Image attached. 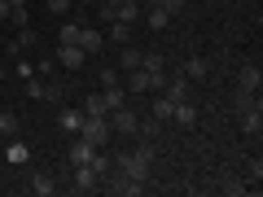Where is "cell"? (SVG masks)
Listing matches in <instances>:
<instances>
[{
  "instance_id": "obj_10",
  "label": "cell",
  "mask_w": 263,
  "mask_h": 197,
  "mask_svg": "<svg viewBox=\"0 0 263 197\" xmlns=\"http://www.w3.org/2000/svg\"><path fill=\"white\" fill-rule=\"evenodd\" d=\"M79 48H84L88 57L101 53V48H105V31H97V27H79Z\"/></svg>"
},
{
  "instance_id": "obj_39",
  "label": "cell",
  "mask_w": 263,
  "mask_h": 197,
  "mask_svg": "<svg viewBox=\"0 0 263 197\" xmlns=\"http://www.w3.org/2000/svg\"><path fill=\"white\" fill-rule=\"evenodd\" d=\"M0 149H5V136H0Z\"/></svg>"
},
{
  "instance_id": "obj_16",
  "label": "cell",
  "mask_w": 263,
  "mask_h": 197,
  "mask_svg": "<svg viewBox=\"0 0 263 197\" xmlns=\"http://www.w3.org/2000/svg\"><path fill=\"white\" fill-rule=\"evenodd\" d=\"M27 188H31V193H35V197H53V193H57L53 175H44V171H35V175L27 180Z\"/></svg>"
},
{
  "instance_id": "obj_29",
  "label": "cell",
  "mask_w": 263,
  "mask_h": 197,
  "mask_svg": "<svg viewBox=\"0 0 263 197\" xmlns=\"http://www.w3.org/2000/svg\"><path fill=\"white\" fill-rule=\"evenodd\" d=\"M27 96L40 101V96H44V79H27Z\"/></svg>"
},
{
  "instance_id": "obj_13",
  "label": "cell",
  "mask_w": 263,
  "mask_h": 197,
  "mask_svg": "<svg viewBox=\"0 0 263 197\" xmlns=\"http://www.w3.org/2000/svg\"><path fill=\"white\" fill-rule=\"evenodd\" d=\"M92 153H97V145H88L84 136H75V141H70V167H84V162H92Z\"/></svg>"
},
{
  "instance_id": "obj_22",
  "label": "cell",
  "mask_w": 263,
  "mask_h": 197,
  "mask_svg": "<svg viewBox=\"0 0 263 197\" xmlns=\"http://www.w3.org/2000/svg\"><path fill=\"white\" fill-rule=\"evenodd\" d=\"M145 22H149V31H167L171 13H167V9H158V5H154V9H145Z\"/></svg>"
},
{
  "instance_id": "obj_38",
  "label": "cell",
  "mask_w": 263,
  "mask_h": 197,
  "mask_svg": "<svg viewBox=\"0 0 263 197\" xmlns=\"http://www.w3.org/2000/svg\"><path fill=\"white\" fill-rule=\"evenodd\" d=\"M0 79H9V70H5V62H0Z\"/></svg>"
},
{
  "instance_id": "obj_36",
  "label": "cell",
  "mask_w": 263,
  "mask_h": 197,
  "mask_svg": "<svg viewBox=\"0 0 263 197\" xmlns=\"http://www.w3.org/2000/svg\"><path fill=\"white\" fill-rule=\"evenodd\" d=\"M22 5H27V0H9V9H22Z\"/></svg>"
},
{
  "instance_id": "obj_26",
  "label": "cell",
  "mask_w": 263,
  "mask_h": 197,
  "mask_svg": "<svg viewBox=\"0 0 263 197\" xmlns=\"http://www.w3.org/2000/svg\"><path fill=\"white\" fill-rule=\"evenodd\" d=\"M35 31H31V27H18V40H13V48H18V53H22V48H31V44H35Z\"/></svg>"
},
{
  "instance_id": "obj_1",
  "label": "cell",
  "mask_w": 263,
  "mask_h": 197,
  "mask_svg": "<svg viewBox=\"0 0 263 197\" xmlns=\"http://www.w3.org/2000/svg\"><path fill=\"white\" fill-rule=\"evenodd\" d=\"M114 171H123L127 180L136 184H149V171H154V149L141 145V149H127V153H114Z\"/></svg>"
},
{
  "instance_id": "obj_24",
  "label": "cell",
  "mask_w": 263,
  "mask_h": 197,
  "mask_svg": "<svg viewBox=\"0 0 263 197\" xmlns=\"http://www.w3.org/2000/svg\"><path fill=\"white\" fill-rule=\"evenodd\" d=\"M57 70H62V66H57V57H40V62H35V75H40V79H53Z\"/></svg>"
},
{
  "instance_id": "obj_19",
  "label": "cell",
  "mask_w": 263,
  "mask_h": 197,
  "mask_svg": "<svg viewBox=\"0 0 263 197\" xmlns=\"http://www.w3.org/2000/svg\"><path fill=\"white\" fill-rule=\"evenodd\" d=\"M206 75H211L206 57H189V62H184V79H206Z\"/></svg>"
},
{
  "instance_id": "obj_3",
  "label": "cell",
  "mask_w": 263,
  "mask_h": 197,
  "mask_svg": "<svg viewBox=\"0 0 263 197\" xmlns=\"http://www.w3.org/2000/svg\"><path fill=\"white\" fill-rule=\"evenodd\" d=\"M79 136H84L88 145H97V149H110V141H114L110 114H84V127H79Z\"/></svg>"
},
{
  "instance_id": "obj_37",
  "label": "cell",
  "mask_w": 263,
  "mask_h": 197,
  "mask_svg": "<svg viewBox=\"0 0 263 197\" xmlns=\"http://www.w3.org/2000/svg\"><path fill=\"white\" fill-rule=\"evenodd\" d=\"M154 5H162V0H145V9H154Z\"/></svg>"
},
{
  "instance_id": "obj_6",
  "label": "cell",
  "mask_w": 263,
  "mask_h": 197,
  "mask_svg": "<svg viewBox=\"0 0 263 197\" xmlns=\"http://www.w3.org/2000/svg\"><path fill=\"white\" fill-rule=\"evenodd\" d=\"M0 153L9 158V167H27V162H31V145H27V141H18V136H9Z\"/></svg>"
},
{
  "instance_id": "obj_28",
  "label": "cell",
  "mask_w": 263,
  "mask_h": 197,
  "mask_svg": "<svg viewBox=\"0 0 263 197\" xmlns=\"http://www.w3.org/2000/svg\"><path fill=\"white\" fill-rule=\"evenodd\" d=\"M84 114H110V110H105V101H101V92H92L84 101Z\"/></svg>"
},
{
  "instance_id": "obj_25",
  "label": "cell",
  "mask_w": 263,
  "mask_h": 197,
  "mask_svg": "<svg viewBox=\"0 0 263 197\" xmlns=\"http://www.w3.org/2000/svg\"><path fill=\"white\" fill-rule=\"evenodd\" d=\"M57 40H62V44H79V22H62Z\"/></svg>"
},
{
  "instance_id": "obj_21",
  "label": "cell",
  "mask_w": 263,
  "mask_h": 197,
  "mask_svg": "<svg viewBox=\"0 0 263 197\" xmlns=\"http://www.w3.org/2000/svg\"><path fill=\"white\" fill-rule=\"evenodd\" d=\"M141 13H145V9H141V5H136V0H123L119 9L110 13V18H119V22H136V18H141Z\"/></svg>"
},
{
  "instance_id": "obj_35",
  "label": "cell",
  "mask_w": 263,
  "mask_h": 197,
  "mask_svg": "<svg viewBox=\"0 0 263 197\" xmlns=\"http://www.w3.org/2000/svg\"><path fill=\"white\" fill-rule=\"evenodd\" d=\"M9 18V0H0V22Z\"/></svg>"
},
{
  "instance_id": "obj_33",
  "label": "cell",
  "mask_w": 263,
  "mask_h": 197,
  "mask_svg": "<svg viewBox=\"0 0 263 197\" xmlns=\"http://www.w3.org/2000/svg\"><path fill=\"white\" fill-rule=\"evenodd\" d=\"M9 18H13V27H31L27 22V5H22V9H9Z\"/></svg>"
},
{
  "instance_id": "obj_2",
  "label": "cell",
  "mask_w": 263,
  "mask_h": 197,
  "mask_svg": "<svg viewBox=\"0 0 263 197\" xmlns=\"http://www.w3.org/2000/svg\"><path fill=\"white\" fill-rule=\"evenodd\" d=\"M123 88H127V96L162 92V88H167V75H162V70H145V66H136V70H127V75H123Z\"/></svg>"
},
{
  "instance_id": "obj_7",
  "label": "cell",
  "mask_w": 263,
  "mask_h": 197,
  "mask_svg": "<svg viewBox=\"0 0 263 197\" xmlns=\"http://www.w3.org/2000/svg\"><path fill=\"white\" fill-rule=\"evenodd\" d=\"M171 123H180L184 131H193L197 127V105L189 101V96H184V101H176V105H171Z\"/></svg>"
},
{
  "instance_id": "obj_32",
  "label": "cell",
  "mask_w": 263,
  "mask_h": 197,
  "mask_svg": "<svg viewBox=\"0 0 263 197\" xmlns=\"http://www.w3.org/2000/svg\"><path fill=\"white\" fill-rule=\"evenodd\" d=\"M13 75H18V79H31V75H35V66H31V62H18V66H13Z\"/></svg>"
},
{
  "instance_id": "obj_17",
  "label": "cell",
  "mask_w": 263,
  "mask_h": 197,
  "mask_svg": "<svg viewBox=\"0 0 263 197\" xmlns=\"http://www.w3.org/2000/svg\"><path fill=\"white\" fill-rule=\"evenodd\" d=\"M57 127H62L66 136H79V127H84V114H79V110H62V114H57Z\"/></svg>"
},
{
  "instance_id": "obj_14",
  "label": "cell",
  "mask_w": 263,
  "mask_h": 197,
  "mask_svg": "<svg viewBox=\"0 0 263 197\" xmlns=\"http://www.w3.org/2000/svg\"><path fill=\"white\" fill-rule=\"evenodd\" d=\"M241 131H246V136H259V131H263V114H259V101L241 110Z\"/></svg>"
},
{
  "instance_id": "obj_4",
  "label": "cell",
  "mask_w": 263,
  "mask_h": 197,
  "mask_svg": "<svg viewBox=\"0 0 263 197\" xmlns=\"http://www.w3.org/2000/svg\"><path fill=\"white\" fill-rule=\"evenodd\" d=\"M110 131H114V136H136V131H141V114L132 110V105L110 110Z\"/></svg>"
},
{
  "instance_id": "obj_12",
  "label": "cell",
  "mask_w": 263,
  "mask_h": 197,
  "mask_svg": "<svg viewBox=\"0 0 263 197\" xmlns=\"http://www.w3.org/2000/svg\"><path fill=\"white\" fill-rule=\"evenodd\" d=\"M237 79H241V92H254V96H259V84H263V70H259V62H246Z\"/></svg>"
},
{
  "instance_id": "obj_15",
  "label": "cell",
  "mask_w": 263,
  "mask_h": 197,
  "mask_svg": "<svg viewBox=\"0 0 263 197\" xmlns=\"http://www.w3.org/2000/svg\"><path fill=\"white\" fill-rule=\"evenodd\" d=\"M141 48H136V44H119V66H123V70H119V75H127V70H136V66H141Z\"/></svg>"
},
{
  "instance_id": "obj_5",
  "label": "cell",
  "mask_w": 263,
  "mask_h": 197,
  "mask_svg": "<svg viewBox=\"0 0 263 197\" xmlns=\"http://www.w3.org/2000/svg\"><path fill=\"white\" fill-rule=\"evenodd\" d=\"M84 62H88V53L79 44H57V66L62 70H84Z\"/></svg>"
},
{
  "instance_id": "obj_9",
  "label": "cell",
  "mask_w": 263,
  "mask_h": 197,
  "mask_svg": "<svg viewBox=\"0 0 263 197\" xmlns=\"http://www.w3.org/2000/svg\"><path fill=\"white\" fill-rule=\"evenodd\" d=\"M101 101H105V110H119V105H127V101H132L127 88H123V79H114V84H105V88H101Z\"/></svg>"
},
{
  "instance_id": "obj_20",
  "label": "cell",
  "mask_w": 263,
  "mask_h": 197,
  "mask_svg": "<svg viewBox=\"0 0 263 197\" xmlns=\"http://www.w3.org/2000/svg\"><path fill=\"white\" fill-rule=\"evenodd\" d=\"M62 96H66V84H62V79H44V96H40V101L62 105Z\"/></svg>"
},
{
  "instance_id": "obj_34",
  "label": "cell",
  "mask_w": 263,
  "mask_h": 197,
  "mask_svg": "<svg viewBox=\"0 0 263 197\" xmlns=\"http://www.w3.org/2000/svg\"><path fill=\"white\" fill-rule=\"evenodd\" d=\"M114 79H123V75L114 70V66H105V70H101V88H105V84H114Z\"/></svg>"
},
{
  "instance_id": "obj_18",
  "label": "cell",
  "mask_w": 263,
  "mask_h": 197,
  "mask_svg": "<svg viewBox=\"0 0 263 197\" xmlns=\"http://www.w3.org/2000/svg\"><path fill=\"white\" fill-rule=\"evenodd\" d=\"M162 96H167L171 105H176V101H184V96H189V79H184V75H180V79H167V88H162Z\"/></svg>"
},
{
  "instance_id": "obj_8",
  "label": "cell",
  "mask_w": 263,
  "mask_h": 197,
  "mask_svg": "<svg viewBox=\"0 0 263 197\" xmlns=\"http://www.w3.org/2000/svg\"><path fill=\"white\" fill-rule=\"evenodd\" d=\"M92 188H101V175H97V167H92V162L75 167V193H92Z\"/></svg>"
},
{
  "instance_id": "obj_27",
  "label": "cell",
  "mask_w": 263,
  "mask_h": 197,
  "mask_svg": "<svg viewBox=\"0 0 263 197\" xmlns=\"http://www.w3.org/2000/svg\"><path fill=\"white\" fill-rule=\"evenodd\" d=\"M70 5H75V0H44V9L57 13V18H66V13H70Z\"/></svg>"
},
{
  "instance_id": "obj_30",
  "label": "cell",
  "mask_w": 263,
  "mask_h": 197,
  "mask_svg": "<svg viewBox=\"0 0 263 197\" xmlns=\"http://www.w3.org/2000/svg\"><path fill=\"white\" fill-rule=\"evenodd\" d=\"M158 9H167V13H171V18H180V13H184V0H162Z\"/></svg>"
},
{
  "instance_id": "obj_11",
  "label": "cell",
  "mask_w": 263,
  "mask_h": 197,
  "mask_svg": "<svg viewBox=\"0 0 263 197\" xmlns=\"http://www.w3.org/2000/svg\"><path fill=\"white\" fill-rule=\"evenodd\" d=\"M105 44H132V22L110 18V22H105Z\"/></svg>"
},
{
  "instance_id": "obj_23",
  "label": "cell",
  "mask_w": 263,
  "mask_h": 197,
  "mask_svg": "<svg viewBox=\"0 0 263 197\" xmlns=\"http://www.w3.org/2000/svg\"><path fill=\"white\" fill-rule=\"evenodd\" d=\"M149 119H158V123H167V119H171V101H167V96H154V105H149Z\"/></svg>"
},
{
  "instance_id": "obj_31",
  "label": "cell",
  "mask_w": 263,
  "mask_h": 197,
  "mask_svg": "<svg viewBox=\"0 0 263 197\" xmlns=\"http://www.w3.org/2000/svg\"><path fill=\"white\" fill-rule=\"evenodd\" d=\"M141 66H145V70H162V57H158V53H145Z\"/></svg>"
}]
</instances>
